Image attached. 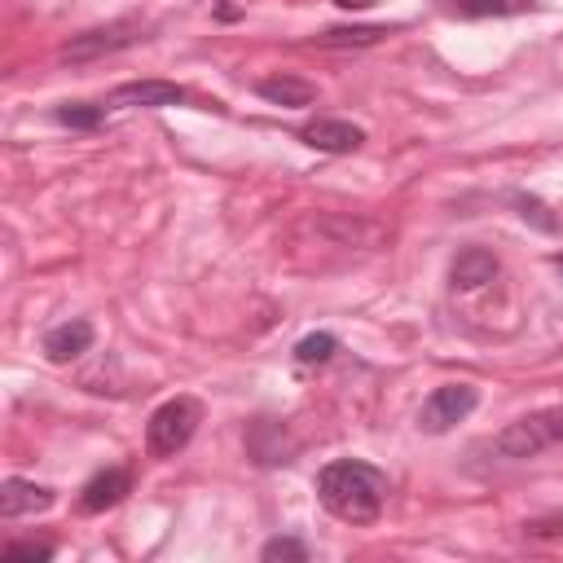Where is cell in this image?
I'll use <instances>...</instances> for the list:
<instances>
[{
    "mask_svg": "<svg viewBox=\"0 0 563 563\" xmlns=\"http://www.w3.org/2000/svg\"><path fill=\"white\" fill-rule=\"evenodd\" d=\"M317 497L343 523H374L387 501V475L369 462L339 457L317 471Z\"/></svg>",
    "mask_w": 563,
    "mask_h": 563,
    "instance_id": "cell-1",
    "label": "cell"
},
{
    "mask_svg": "<svg viewBox=\"0 0 563 563\" xmlns=\"http://www.w3.org/2000/svg\"><path fill=\"white\" fill-rule=\"evenodd\" d=\"M563 444V409H537V413H523L519 422H510L506 431H497L484 449L497 457V462H523V457H537L545 449Z\"/></svg>",
    "mask_w": 563,
    "mask_h": 563,
    "instance_id": "cell-2",
    "label": "cell"
},
{
    "mask_svg": "<svg viewBox=\"0 0 563 563\" xmlns=\"http://www.w3.org/2000/svg\"><path fill=\"white\" fill-rule=\"evenodd\" d=\"M198 422H202V409H198L194 396H172V400H163V405L150 413V422H145V444H150V453H154V457L180 453V449L194 440Z\"/></svg>",
    "mask_w": 563,
    "mask_h": 563,
    "instance_id": "cell-3",
    "label": "cell"
},
{
    "mask_svg": "<svg viewBox=\"0 0 563 563\" xmlns=\"http://www.w3.org/2000/svg\"><path fill=\"white\" fill-rule=\"evenodd\" d=\"M475 405H479V391H475L471 383H444V387H435V391L422 400L418 427L431 431V435H440V431H449L453 422H462Z\"/></svg>",
    "mask_w": 563,
    "mask_h": 563,
    "instance_id": "cell-4",
    "label": "cell"
},
{
    "mask_svg": "<svg viewBox=\"0 0 563 563\" xmlns=\"http://www.w3.org/2000/svg\"><path fill=\"white\" fill-rule=\"evenodd\" d=\"M128 44H136V22H110V26H92V31L75 35V40L62 48V57H66V62H92V57L119 53V48H128Z\"/></svg>",
    "mask_w": 563,
    "mask_h": 563,
    "instance_id": "cell-5",
    "label": "cell"
},
{
    "mask_svg": "<svg viewBox=\"0 0 563 563\" xmlns=\"http://www.w3.org/2000/svg\"><path fill=\"white\" fill-rule=\"evenodd\" d=\"M128 493H132L128 466H106V471H97V475L79 488V510H84V515H101V510L119 506Z\"/></svg>",
    "mask_w": 563,
    "mask_h": 563,
    "instance_id": "cell-6",
    "label": "cell"
},
{
    "mask_svg": "<svg viewBox=\"0 0 563 563\" xmlns=\"http://www.w3.org/2000/svg\"><path fill=\"white\" fill-rule=\"evenodd\" d=\"M189 101V92L180 84H167V79H132V84H119L110 92V106H150V110H163V106H180Z\"/></svg>",
    "mask_w": 563,
    "mask_h": 563,
    "instance_id": "cell-7",
    "label": "cell"
},
{
    "mask_svg": "<svg viewBox=\"0 0 563 563\" xmlns=\"http://www.w3.org/2000/svg\"><path fill=\"white\" fill-rule=\"evenodd\" d=\"M299 136H303L312 150H321V154H352V150L365 141V132H361L356 123H347V119H308V123L299 128Z\"/></svg>",
    "mask_w": 563,
    "mask_h": 563,
    "instance_id": "cell-8",
    "label": "cell"
},
{
    "mask_svg": "<svg viewBox=\"0 0 563 563\" xmlns=\"http://www.w3.org/2000/svg\"><path fill=\"white\" fill-rule=\"evenodd\" d=\"M48 506H53V488H44V484H35V479L9 475V479L0 484V515H4V519L40 515V510H48Z\"/></svg>",
    "mask_w": 563,
    "mask_h": 563,
    "instance_id": "cell-9",
    "label": "cell"
},
{
    "mask_svg": "<svg viewBox=\"0 0 563 563\" xmlns=\"http://www.w3.org/2000/svg\"><path fill=\"white\" fill-rule=\"evenodd\" d=\"M88 347H92V321H84V317H70V321H62V325H53V330L44 334V356H48L53 365L75 361V356H84Z\"/></svg>",
    "mask_w": 563,
    "mask_h": 563,
    "instance_id": "cell-10",
    "label": "cell"
},
{
    "mask_svg": "<svg viewBox=\"0 0 563 563\" xmlns=\"http://www.w3.org/2000/svg\"><path fill=\"white\" fill-rule=\"evenodd\" d=\"M255 92L268 106H282V110H299V106H312L317 101V84H308L299 75H268V79L255 84Z\"/></svg>",
    "mask_w": 563,
    "mask_h": 563,
    "instance_id": "cell-11",
    "label": "cell"
},
{
    "mask_svg": "<svg viewBox=\"0 0 563 563\" xmlns=\"http://www.w3.org/2000/svg\"><path fill=\"white\" fill-rule=\"evenodd\" d=\"M449 277H453V286H457V290H479L484 282H493V277H497V255H493V251H484V246H466V251H457V260H453Z\"/></svg>",
    "mask_w": 563,
    "mask_h": 563,
    "instance_id": "cell-12",
    "label": "cell"
},
{
    "mask_svg": "<svg viewBox=\"0 0 563 563\" xmlns=\"http://www.w3.org/2000/svg\"><path fill=\"white\" fill-rule=\"evenodd\" d=\"M387 35V26H330L321 35H312L317 48H365V44H378Z\"/></svg>",
    "mask_w": 563,
    "mask_h": 563,
    "instance_id": "cell-13",
    "label": "cell"
},
{
    "mask_svg": "<svg viewBox=\"0 0 563 563\" xmlns=\"http://www.w3.org/2000/svg\"><path fill=\"white\" fill-rule=\"evenodd\" d=\"M453 13H462V18H501V13H519V9H528L532 0H444Z\"/></svg>",
    "mask_w": 563,
    "mask_h": 563,
    "instance_id": "cell-14",
    "label": "cell"
},
{
    "mask_svg": "<svg viewBox=\"0 0 563 563\" xmlns=\"http://www.w3.org/2000/svg\"><path fill=\"white\" fill-rule=\"evenodd\" d=\"M334 352H339V339L325 334V330H321V334H308V339L295 343V361H299V365H321V361H330Z\"/></svg>",
    "mask_w": 563,
    "mask_h": 563,
    "instance_id": "cell-15",
    "label": "cell"
},
{
    "mask_svg": "<svg viewBox=\"0 0 563 563\" xmlns=\"http://www.w3.org/2000/svg\"><path fill=\"white\" fill-rule=\"evenodd\" d=\"M57 114V123H66V128H97L101 119H106V106H84V101H66V106H57L53 110Z\"/></svg>",
    "mask_w": 563,
    "mask_h": 563,
    "instance_id": "cell-16",
    "label": "cell"
},
{
    "mask_svg": "<svg viewBox=\"0 0 563 563\" xmlns=\"http://www.w3.org/2000/svg\"><path fill=\"white\" fill-rule=\"evenodd\" d=\"M260 559H264V563H277V559H295V563H303V559H308V545L295 541V537H273V541L260 550Z\"/></svg>",
    "mask_w": 563,
    "mask_h": 563,
    "instance_id": "cell-17",
    "label": "cell"
},
{
    "mask_svg": "<svg viewBox=\"0 0 563 563\" xmlns=\"http://www.w3.org/2000/svg\"><path fill=\"white\" fill-rule=\"evenodd\" d=\"M22 559L44 563V559H53V545H44V541H13V545H4V563H22Z\"/></svg>",
    "mask_w": 563,
    "mask_h": 563,
    "instance_id": "cell-18",
    "label": "cell"
},
{
    "mask_svg": "<svg viewBox=\"0 0 563 563\" xmlns=\"http://www.w3.org/2000/svg\"><path fill=\"white\" fill-rule=\"evenodd\" d=\"M519 207H523V220H537L541 229H554V216H545V207L537 198H519Z\"/></svg>",
    "mask_w": 563,
    "mask_h": 563,
    "instance_id": "cell-19",
    "label": "cell"
},
{
    "mask_svg": "<svg viewBox=\"0 0 563 563\" xmlns=\"http://www.w3.org/2000/svg\"><path fill=\"white\" fill-rule=\"evenodd\" d=\"M523 532H528V537H550V532H563V515H550V519H532V523H523Z\"/></svg>",
    "mask_w": 563,
    "mask_h": 563,
    "instance_id": "cell-20",
    "label": "cell"
},
{
    "mask_svg": "<svg viewBox=\"0 0 563 563\" xmlns=\"http://www.w3.org/2000/svg\"><path fill=\"white\" fill-rule=\"evenodd\" d=\"M339 9H369V4H378V0H334Z\"/></svg>",
    "mask_w": 563,
    "mask_h": 563,
    "instance_id": "cell-21",
    "label": "cell"
},
{
    "mask_svg": "<svg viewBox=\"0 0 563 563\" xmlns=\"http://www.w3.org/2000/svg\"><path fill=\"white\" fill-rule=\"evenodd\" d=\"M554 268H559V273H563V255H554Z\"/></svg>",
    "mask_w": 563,
    "mask_h": 563,
    "instance_id": "cell-22",
    "label": "cell"
}]
</instances>
